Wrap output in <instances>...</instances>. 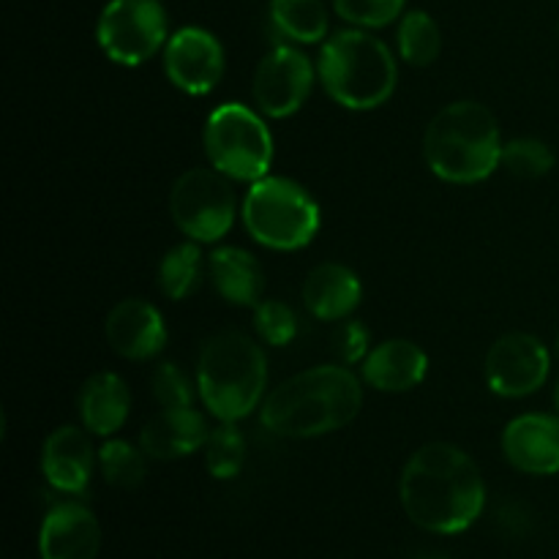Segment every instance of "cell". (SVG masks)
Masks as SVG:
<instances>
[{
  "instance_id": "cell-1",
  "label": "cell",
  "mask_w": 559,
  "mask_h": 559,
  "mask_svg": "<svg viewBox=\"0 0 559 559\" xmlns=\"http://www.w3.org/2000/svg\"><path fill=\"white\" fill-rule=\"evenodd\" d=\"M399 497L415 527L459 535L484 513L486 484L467 451L451 442H426L404 464Z\"/></svg>"
},
{
  "instance_id": "cell-2",
  "label": "cell",
  "mask_w": 559,
  "mask_h": 559,
  "mask_svg": "<svg viewBox=\"0 0 559 559\" xmlns=\"http://www.w3.org/2000/svg\"><path fill=\"white\" fill-rule=\"evenodd\" d=\"M364 385L344 364H322L298 371L273 388L260 407V424L287 440L333 435L358 418Z\"/></svg>"
},
{
  "instance_id": "cell-3",
  "label": "cell",
  "mask_w": 559,
  "mask_h": 559,
  "mask_svg": "<svg viewBox=\"0 0 559 559\" xmlns=\"http://www.w3.org/2000/svg\"><path fill=\"white\" fill-rule=\"evenodd\" d=\"M424 158L431 173L453 186H473L491 178L502 164V134L486 104L462 98L429 120Z\"/></svg>"
},
{
  "instance_id": "cell-4",
  "label": "cell",
  "mask_w": 559,
  "mask_h": 559,
  "mask_svg": "<svg viewBox=\"0 0 559 559\" xmlns=\"http://www.w3.org/2000/svg\"><path fill=\"white\" fill-rule=\"evenodd\" d=\"M265 349L243 331H218L197 355V393L218 424H238L267 396Z\"/></svg>"
},
{
  "instance_id": "cell-5",
  "label": "cell",
  "mask_w": 559,
  "mask_h": 559,
  "mask_svg": "<svg viewBox=\"0 0 559 559\" xmlns=\"http://www.w3.org/2000/svg\"><path fill=\"white\" fill-rule=\"evenodd\" d=\"M317 76L328 98L349 112H369L393 96L399 63L382 38L364 27L338 31L322 41Z\"/></svg>"
},
{
  "instance_id": "cell-6",
  "label": "cell",
  "mask_w": 559,
  "mask_h": 559,
  "mask_svg": "<svg viewBox=\"0 0 559 559\" xmlns=\"http://www.w3.org/2000/svg\"><path fill=\"white\" fill-rule=\"evenodd\" d=\"M240 222L254 243L271 251H298L317 238L322 216L304 183L284 175H265L249 183L240 202Z\"/></svg>"
},
{
  "instance_id": "cell-7",
  "label": "cell",
  "mask_w": 559,
  "mask_h": 559,
  "mask_svg": "<svg viewBox=\"0 0 559 559\" xmlns=\"http://www.w3.org/2000/svg\"><path fill=\"white\" fill-rule=\"evenodd\" d=\"M202 145L211 167L235 183H257L271 175L276 156L265 115L240 102L218 104L207 115Z\"/></svg>"
},
{
  "instance_id": "cell-8",
  "label": "cell",
  "mask_w": 559,
  "mask_h": 559,
  "mask_svg": "<svg viewBox=\"0 0 559 559\" xmlns=\"http://www.w3.org/2000/svg\"><path fill=\"white\" fill-rule=\"evenodd\" d=\"M235 180L213 167H191L175 178L169 191V216L194 243H218L238 218Z\"/></svg>"
},
{
  "instance_id": "cell-9",
  "label": "cell",
  "mask_w": 559,
  "mask_h": 559,
  "mask_svg": "<svg viewBox=\"0 0 559 559\" xmlns=\"http://www.w3.org/2000/svg\"><path fill=\"white\" fill-rule=\"evenodd\" d=\"M167 11L158 0H109L96 20V41L112 63L136 69L169 41Z\"/></svg>"
},
{
  "instance_id": "cell-10",
  "label": "cell",
  "mask_w": 559,
  "mask_h": 559,
  "mask_svg": "<svg viewBox=\"0 0 559 559\" xmlns=\"http://www.w3.org/2000/svg\"><path fill=\"white\" fill-rule=\"evenodd\" d=\"M317 80H320L317 66L304 49L293 44H276L254 69L251 80L254 107L271 120L293 118L311 96Z\"/></svg>"
},
{
  "instance_id": "cell-11",
  "label": "cell",
  "mask_w": 559,
  "mask_h": 559,
  "mask_svg": "<svg viewBox=\"0 0 559 559\" xmlns=\"http://www.w3.org/2000/svg\"><path fill=\"white\" fill-rule=\"evenodd\" d=\"M551 374V353L533 333L513 331L497 338L484 360V380L495 396L524 399L538 393Z\"/></svg>"
},
{
  "instance_id": "cell-12",
  "label": "cell",
  "mask_w": 559,
  "mask_h": 559,
  "mask_svg": "<svg viewBox=\"0 0 559 559\" xmlns=\"http://www.w3.org/2000/svg\"><path fill=\"white\" fill-rule=\"evenodd\" d=\"M224 47L211 31L186 25L164 47V74L186 96H207L224 76Z\"/></svg>"
},
{
  "instance_id": "cell-13",
  "label": "cell",
  "mask_w": 559,
  "mask_h": 559,
  "mask_svg": "<svg viewBox=\"0 0 559 559\" xmlns=\"http://www.w3.org/2000/svg\"><path fill=\"white\" fill-rule=\"evenodd\" d=\"M107 344L126 360H153L167 347V322L145 298H123L104 320Z\"/></svg>"
},
{
  "instance_id": "cell-14",
  "label": "cell",
  "mask_w": 559,
  "mask_h": 559,
  "mask_svg": "<svg viewBox=\"0 0 559 559\" xmlns=\"http://www.w3.org/2000/svg\"><path fill=\"white\" fill-rule=\"evenodd\" d=\"M96 464L98 453L93 451L85 426H58L44 440L41 473L47 484L60 495H85Z\"/></svg>"
},
{
  "instance_id": "cell-15",
  "label": "cell",
  "mask_w": 559,
  "mask_h": 559,
  "mask_svg": "<svg viewBox=\"0 0 559 559\" xmlns=\"http://www.w3.org/2000/svg\"><path fill=\"white\" fill-rule=\"evenodd\" d=\"M502 453L508 464L524 475L559 473V415H516L502 431Z\"/></svg>"
},
{
  "instance_id": "cell-16",
  "label": "cell",
  "mask_w": 559,
  "mask_h": 559,
  "mask_svg": "<svg viewBox=\"0 0 559 559\" xmlns=\"http://www.w3.org/2000/svg\"><path fill=\"white\" fill-rule=\"evenodd\" d=\"M102 551V524L82 502H58L38 530L41 559H96Z\"/></svg>"
},
{
  "instance_id": "cell-17",
  "label": "cell",
  "mask_w": 559,
  "mask_h": 559,
  "mask_svg": "<svg viewBox=\"0 0 559 559\" xmlns=\"http://www.w3.org/2000/svg\"><path fill=\"white\" fill-rule=\"evenodd\" d=\"M429 374V355L409 338H388L371 347L360 364V377L380 393H407Z\"/></svg>"
},
{
  "instance_id": "cell-18",
  "label": "cell",
  "mask_w": 559,
  "mask_h": 559,
  "mask_svg": "<svg viewBox=\"0 0 559 559\" xmlns=\"http://www.w3.org/2000/svg\"><path fill=\"white\" fill-rule=\"evenodd\" d=\"M211 435L207 418L194 407L158 409L140 431V445L147 459L173 462L202 451Z\"/></svg>"
},
{
  "instance_id": "cell-19",
  "label": "cell",
  "mask_w": 559,
  "mask_h": 559,
  "mask_svg": "<svg viewBox=\"0 0 559 559\" xmlns=\"http://www.w3.org/2000/svg\"><path fill=\"white\" fill-rule=\"evenodd\" d=\"M300 295L311 317L320 322H342L349 320L364 300V284L353 267L342 262H322L311 267Z\"/></svg>"
},
{
  "instance_id": "cell-20",
  "label": "cell",
  "mask_w": 559,
  "mask_h": 559,
  "mask_svg": "<svg viewBox=\"0 0 559 559\" xmlns=\"http://www.w3.org/2000/svg\"><path fill=\"white\" fill-rule=\"evenodd\" d=\"M207 278L229 306H243V309H254L265 289L260 260L240 246L213 249L207 257Z\"/></svg>"
},
{
  "instance_id": "cell-21",
  "label": "cell",
  "mask_w": 559,
  "mask_h": 559,
  "mask_svg": "<svg viewBox=\"0 0 559 559\" xmlns=\"http://www.w3.org/2000/svg\"><path fill=\"white\" fill-rule=\"evenodd\" d=\"M80 420L91 435L112 437L126 426L131 413V391L115 371L87 377L80 391Z\"/></svg>"
},
{
  "instance_id": "cell-22",
  "label": "cell",
  "mask_w": 559,
  "mask_h": 559,
  "mask_svg": "<svg viewBox=\"0 0 559 559\" xmlns=\"http://www.w3.org/2000/svg\"><path fill=\"white\" fill-rule=\"evenodd\" d=\"M267 20L278 36L293 44H322L331 31L322 0H271Z\"/></svg>"
},
{
  "instance_id": "cell-23",
  "label": "cell",
  "mask_w": 559,
  "mask_h": 559,
  "mask_svg": "<svg viewBox=\"0 0 559 559\" xmlns=\"http://www.w3.org/2000/svg\"><path fill=\"white\" fill-rule=\"evenodd\" d=\"M399 58L415 69H426L442 52V33L435 16L424 9H413L399 20L396 27Z\"/></svg>"
},
{
  "instance_id": "cell-24",
  "label": "cell",
  "mask_w": 559,
  "mask_h": 559,
  "mask_svg": "<svg viewBox=\"0 0 559 559\" xmlns=\"http://www.w3.org/2000/svg\"><path fill=\"white\" fill-rule=\"evenodd\" d=\"M207 265L202 262L200 243L186 240V243L173 246L167 254L158 262V289L167 295L169 300H186L189 295L197 293L202 284V273Z\"/></svg>"
},
{
  "instance_id": "cell-25",
  "label": "cell",
  "mask_w": 559,
  "mask_h": 559,
  "mask_svg": "<svg viewBox=\"0 0 559 559\" xmlns=\"http://www.w3.org/2000/svg\"><path fill=\"white\" fill-rule=\"evenodd\" d=\"M147 453L129 440H107L98 448V469L104 480L118 489H136L147 475Z\"/></svg>"
},
{
  "instance_id": "cell-26",
  "label": "cell",
  "mask_w": 559,
  "mask_h": 559,
  "mask_svg": "<svg viewBox=\"0 0 559 559\" xmlns=\"http://www.w3.org/2000/svg\"><path fill=\"white\" fill-rule=\"evenodd\" d=\"M205 467L216 480H233L243 469L246 462V437L240 435L238 424L213 426L205 442Z\"/></svg>"
},
{
  "instance_id": "cell-27",
  "label": "cell",
  "mask_w": 559,
  "mask_h": 559,
  "mask_svg": "<svg viewBox=\"0 0 559 559\" xmlns=\"http://www.w3.org/2000/svg\"><path fill=\"white\" fill-rule=\"evenodd\" d=\"M555 151L538 136H516L502 145V167L524 180H538L555 169Z\"/></svg>"
},
{
  "instance_id": "cell-28",
  "label": "cell",
  "mask_w": 559,
  "mask_h": 559,
  "mask_svg": "<svg viewBox=\"0 0 559 559\" xmlns=\"http://www.w3.org/2000/svg\"><path fill=\"white\" fill-rule=\"evenodd\" d=\"M254 331L267 347H287L298 336V317L282 300H260L254 306Z\"/></svg>"
},
{
  "instance_id": "cell-29",
  "label": "cell",
  "mask_w": 559,
  "mask_h": 559,
  "mask_svg": "<svg viewBox=\"0 0 559 559\" xmlns=\"http://www.w3.org/2000/svg\"><path fill=\"white\" fill-rule=\"evenodd\" d=\"M407 0H333V9L344 22L364 31L388 27L404 16Z\"/></svg>"
},
{
  "instance_id": "cell-30",
  "label": "cell",
  "mask_w": 559,
  "mask_h": 559,
  "mask_svg": "<svg viewBox=\"0 0 559 559\" xmlns=\"http://www.w3.org/2000/svg\"><path fill=\"white\" fill-rule=\"evenodd\" d=\"M151 393L162 409H180V407H194V382L189 380L178 364H158L151 377Z\"/></svg>"
},
{
  "instance_id": "cell-31",
  "label": "cell",
  "mask_w": 559,
  "mask_h": 559,
  "mask_svg": "<svg viewBox=\"0 0 559 559\" xmlns=\"http://www.w3.org/2000/svg\"><path fill=\"white\" fill-rule=\"evenodd\" d=\"M333 349H336V355H338V364H344V366L364 364L366 355L371 353L369 328H366L360 320H347L336 331Z\"/></svg>"
},
{
  "instance_id": "cell-32",
  "label": "cell",
  "mask_w": 559,
  "mask_h": 559,
  "mask_svg": "<svg viewBox=\"0 0 559 559\" xmlns=\"http://www.w3.org/2000/svg\"><path fill=\"white\" fill-rule=\"evenodd\" d=\"M555 409H557V415H559V382H557V391H555Z\"/></svg>"
},
{
  "instance_id": "cell-33",
  "label": "cell",
  "mask_w": 559,
  "mask_h": 559,
  "mask_svg": "<svg viewBox=\"0 0 559 559\" xmlns=\"http://www.w3.org/2000/svg\"><path fill=\"white\" fill-rule=\"evenodd\" d=\"M555 358H557V364H559V336H557V342H555Z\"/></svg>"
}]
</instances>
